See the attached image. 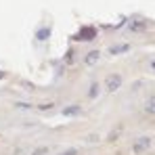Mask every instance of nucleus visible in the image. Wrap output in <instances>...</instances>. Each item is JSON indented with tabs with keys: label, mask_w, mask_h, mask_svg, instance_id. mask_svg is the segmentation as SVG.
Listing matches in <instances>:
<instances>
[{
	"label": "nucleus",
	"mask_w": 155,
	"mask_h": 155,
	"mask_svg": "<svg viewBox=\"0 0 155 155\" xmlns=\"http://www.w3.org/2000/svg\"><path fill=\"white\" fill-rule=\"evenodd\" d=\"M46 153H48V147H36L31 151V155H46Z\"/></svg>",
	"instance_id": "obj_9"
},
{
	"label": "nucleus",
	"mask_w": 155,
	"mask_h": 155,
	"mask_svg": "<svg viewBox=\"0 0 155 155\" xmlns=\"http://www.w3.org/2000/svg\"><path fill=\"white\" fill-rule=\"evenodd\" d=\"M145 111H147V113H155V97H151V99L145 103Z\"/></svg>",
	"instance_id": "obj_8"
},
{
	"label": "nucleus",
	"mask_w": 155,
	"mask_h": 155,
	"mask_svg": "<svg viewBox=\"0 0 155 155\" xmlns=\"http://www.w3.org/2000/svg\"><path fill=\"white\" fill-rule=\"evenodd\" d=\"M105 86H107L109 92H115V90L122 86V76H120V74H109L107 80H105Z\"/></svg>",
	"instance_id": "obj_2"
},
{
	"label": "nucleus",
	"mask_w": 155,
	"mask_h": 155,
	"mask_svg": "<svg viewBox=\"0 0 155 155\" xmlns=\"http://www.w3.org/2000/svg\"><path fill=\"white\" fill-rule=\"evenodd\" d=\"M149 147H151V138H149V136H138V138L132 143V153L140 155V153H145Z\"/></svg>",
	"instance_id": "obj_1"
},
{
	"label": "nucleus",
	"mask_w": 155,
	"mask_h": 155,
	"mask_svg": "<svg viewBox=\"0 0 155 155\" xmlns=\"http://www.w3.org/2000/svg\"><path fill=\"white\" fill-rule=\"evenodd\" d=\"M130 44H113L109 46V54H122V52H128Z\"/></svg>",
	"instance_id": "obj_4"
},
{
	"label": "nucleus",
	"mask_w": 155,
	"mask_h": 155,
	"mask_svg": "<svg viewBox=\"0 0 155 155\" xmlns=\"http://www.w3.org/2000/svg\"><path fill=\"white\" fill-rule=\"evenodd\" d=\"M99 86H101L99 82H92V84H90V90H88V99H97V97H99Z\"/></svg>",
	"instance_id": "obj_7"
},
{
	"label": "nucleus",
	"mask_w": 155,
	"mask_h": 155,
	"mask_svg": "<svg viewBox=\"0 0 155 155\" xmlns=\"http://www.w3.org/2000/svg\"><path fill=\"white\" fill-rule=\"evenodd\" d=\"M92 38H97V29L94 27H84L80 31V36H78V40H92Z\"/></svg>",
	"instance_id": "obj_3"
},
{
	"label": "nucleus",
	"mask_w": 155,
	"mask_h": 155,
	"mask_svg": "<svg viewBox=\"0 0 155 155\" xmlns=\"http://www.w3.org/2000/svg\"><path fill=\"white\" fill-rule=\"evenodd\" d=\"M99 59H101V52L99 51H90L86 57H84V63H86V65H92V63H97Z\"/></svg>",
	"instance_id": "obj_5"
},
{
	"label": "nucleus",
	"mask_w": 155,
	"mask_h": 155,
	"mask_svg": "<svg viewBox=\"0 0 155 155\" xmlns=\"http://www.w3.org/2000/svg\"><path fill=\"white\" fill-rule=\"evenodd\" d=\"M151 67H153V69H155V61H153V63H151Z\"/></svg>",
	"instance_id": "obj_11"
},
{
	"label": "nucleus",
	"mask_w": 155,
	"mask_h": 155,
	"mask_svg": "<svg viewBox=\"0 0 155 155\" xmlns=\"http://www.w3.org/2000/svg\"><path fill=\"white\" fill-rule=\"evenodd\" d=\"M80 111H82V109H80V105H71V107H65V109H61V113H63V115H65V117H69V115H78V113H80Z\"/></svg>",
	"instance_id": "obj_6"
},
{
	"label": "nucleus",
	"mask_w": 155,
	"mask_h": 155,
	"mask_svg": "<svg viewBox=\"0 0 155 155\" xmlns=\"http://www.w3.org/2000/svg\"><path fill=\"white\" fill-rule=\"evenodd\" d=\"M59 155H78V149L76 147H69V149H65L63 153H59Z\"/></svg>",
	"instance_id": "obj_10"
}]
</instances>
